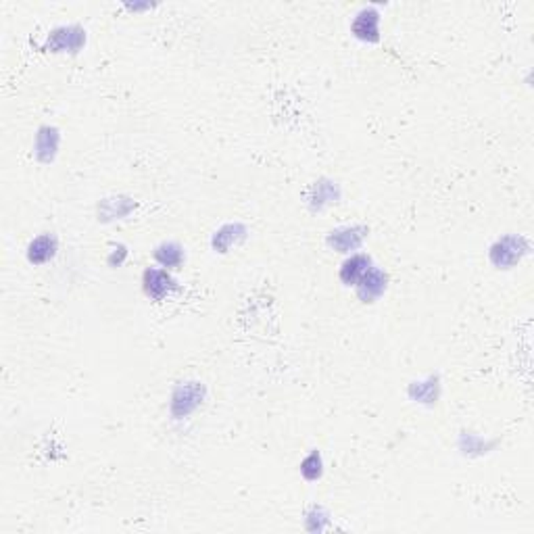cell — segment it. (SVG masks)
<instances>
[{
  "instance_id": "3",
  "label": "cell",
  "mask_w": 534,
  "mask_h": 534,
  "mask_svg": "<svg viewBox=\"0 0 534 534\" xmlns=\"http://www.w3.org/2000/svg\"><path fill=\"white\" fill-rule=\"evenodd\" d=\"M175 288V282L167 275V271L161 269H146L144 271V290L148 296L161 301Z\"/></svg>"
},
{
  "instance_id": "1",
  "label": "cell",
  "mask_w": 534,
  "mask_h": 534,
  "mask_svg": "<svg viewBox=\"0 0 534 534\" xmlns=\"http://www.w3.org/2000/svg\"><path fill=\"white\" fill-rule=\"evenodd\" d=\"M528 245L526 240L522 238H516V236H505L503 240H499L493 251H491V259L493 264L499 267H512L514 264L520 261V257L526 253Z\"/></svg>"
},
{
  "instance_id": "4",
  "label": "cell",
  "mask_w": 534,
  "mask_h": 534,
  "mask_svg": "<svg viewBox=\"0 0 534 534\" xmlns=\"http://www.w3.org/2000/svg\"><path fill=\"white\" fill-rule=\"evenodd\" d=\"M384 288H387V275L380 269H372V267L357 282V292L366 303L378 298L384 292Z\"/></svg>"
},
{
  "instance_id": "12",
  "label": "cell",
  "mask_w": 534,
  "mask_h": 534,
  "mask_svg": "<svg viewBox=\"0 0 534 534\" xmlns=\"http://www.w3.org/2000/svg\"><path fill=\"white\" fill-rule=\"evenodd\" d=\"M301 472H303V476H305L307 480L319 478V474H322V459H319V455H317V453H311V455L303 461Z\"/></svg>"
},
{
  "instance_id": "5",
  "label": "cell",
  "mask_w": 534,
  "mask_h": 534,
  "mask_svg": "<svg viewBox=\"0 0 534 534\" xmlns=\"http://www.w3.org/2000/svg\"><path fill=\"white\" fill-rule=\"evenodd\" d=\"M378 13L374 8H366L361 10L355 21H353V34L361 40L368 42H376L378 40Z\"/></svg>"
},
{
  "instance_id": "7",
  "label": "cell",
  "mask_w": 534,
  "mask_h": 534,
  "mask_svg": "<svg viewBox=\"0 0 534 534\" xmlns=\"http://www.w3.org/2000/svg\"><path fill=\"white\" fill-rule=\"evenodd\" d=\"M370 269V259L366 255H355L351 257L342 269H340V277L345 284H357L361 280V275Z\"/></svg>"
},
{
  "instance_id": "13",
  "label": "cell",
  "mask_w": 534,
  "mask_h": 534,
  "mask_svg": "<svg viewBox=\"0 0 534 534\" xmlns=\"http://www.w3.org/2000/svg\"><path fill=\"white\" fill-rule=\"evenodd\" d=\"M236 228H238V226H226V228H224V230H219V234L215 236V245H219L222 240H226V243L222 245V253H224V251H226V249H228V247L236 240V236H232V232H234Z\"/></svg>"
},
{
  "instance_id": "9",
  "label": "cell",
  "mask_w": 534,
  "mask_h": 534,
  "mask_svg": "<svg viewBox=\"0 0 534 534\" xmlns=\"http://www.w3.org/2000/svg\"><path fill=\"white\" fill-rule=\"evenodd\" d=\"M361 236H363V234H359V230H357V228H353V230H351V228H347V230L332 232V236L328 238V243H330L334 249H338V251L347 253V251H351V249L359 247Z\"/></svg>"
},
{
  "instance_id": "8",
  "label": "cell",
  "mask_w": 534,
  "mask_h": 534,
  "mask_svg": "<svg viewBox=\"0 0 534 534\" xmlns=\"http://www.w3.org/2000/svg\"><path fill=\"white\" fill-rule=\"evenodd\" d=\"M57 251V240L52 236H40L29 245V261L44 264L48 261Z\"/></svg>"
},
{
  "instance_id": "6",
  "label": "cell",
  "mask_w": 534,
  "mask_h": 534,
  "mask_svg": "<svg viewBox=\"0 0 534 534\" xmlns=\"http://www.w3.org/2000/svg\"><path fill=\"white\" fill-rule=\"evenodd\" d=\"M84 44V31L78 29V27H63V29H57L50 38H48V46L55 48V50H71L75 52L80 46Z\"/></svg>"
},
{
  "instance_id": "11",
  "label": "cell",
  "mask_w": 534,
  "mask_h": 534,
  "mask_svg": "<svg viewBox=\"0 0 534 534\" xmlns=\"http://www.w3.org/2000/svg\"><path fill=\"white\" fill-rule=\"evenodd\" d=\"M57 142H59L57 130H48V128L42 130L38 136V154H40V159L48 161L57 150Z\"/></svg>"
},
{
  "instance_id": "10",
  "label": "cell",
  "mask_w": 534,
  "mask_h": 534,
  "mask_svg": "<svg viewBox=\"0 0 534 534\" xmlns=\"http://www.w3.org/2000/svg\"><path fill=\"white\" fill-rule=\"evenodd\" d=\"M154 259L163 267H178L182 264L184 255L178 245H163L154 251Z\"/></svg>"
},
{
  "instance_id": "2",
  "label": "cell",
  "mask_w": 534,
  "mask_h": 534,
  "mask_svg": "<svg viewBox=\"0 0 534 534\" xmlns=\"http://www.w3.org/2000/svg\"><path fill=\"white\" fill-rule=\"evenodd\" d=\"M203 399V389L199 384H186V387H180L173 395V403H171V409H173V415L175 417H182V415H188L192 409L199 407V403Z\"/></svg>"
}]
</instances>
